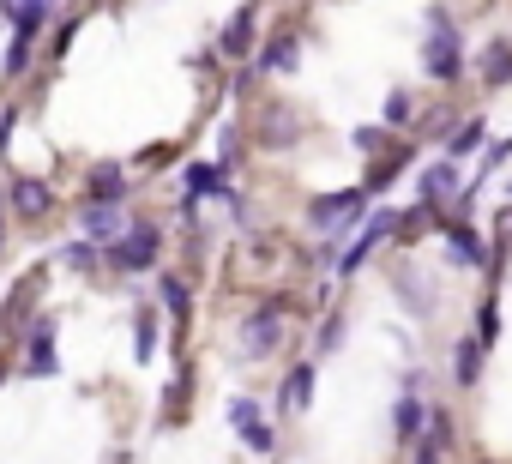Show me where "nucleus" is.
Segmentation results:
<instances>
[{
    "instance_id": "nucleus-31",
    "label": "nucleus",
    "mask_w": 512,
    "mask_h": 464,
    "mask_svg": "<svg viewBox=\"0 0 512 464\" xmlns=\"http://www.w3.org/2000/svg\"><path fill=\"white\" fill-rule=\"evenodd\" d=\"M386 133H392V127H356L350 145H356V151H386Z\"/></svg>"
},
{
    "instance_id": "nucleus-18",
    "label": "nucleus",
    "mask_w": 512,
    "mask_h": 464,
    "mask_svg": "<svg viewBox=\"0 0 512 464\" xmlns=\"http://www.w3.org/2000/svg\"><path fill=\"white\" fill-rule=\"evenodd\" d=\"M410 157H416L410 145H398V151L374 157V169H368V181H362V187H368V193H386V187H392L398 175H410Z\"/></svg>"
},
{
    "instance_id": "nucleus-24",
    "label": "nucleus",
    "mask_w": 512,
    "mask_h": 464,
    "mask_svg": "<svg viewBox=\"0 0 512 464\" xmlns=\"http://www.w3.org/2000/svg\"><path fill=\"white\" fill-rule=\"evenodd\" d=\"M157 338H163V332H157V314H151V308H133V356H139V362L157 356Z\"/></svg>"
},
{
    "instance_id": "nucleus-1",
    "label": "nucleus",
    "mask_w": 512,
    "mask_h": 464,
    "mask_svg": "<svg viewBox=\"0 0 512 464\" xmlns=\"http://www.w3.org/2000/svg\"><path fill=\"white\" fill-rule=\"evenodd\" d=\"M428 37H422V73L434 85H458L464 79V31H458V13H446L440 0L422 13Z\"/></svg>"
},
{
    "instance_id": "nucleus-6",
    "label": "nucleus",
    "mask_w": 512,
    "mask_h": 464,
    "mask_svg": "<svg viewBox=\"0 0 512 464\" xmlns=\"http://www.w3.org/2000/svg\"><path fill=\"white\" fill-rule=\"evenodd\" d=\"M416 205H452L458 193H464V175H458V157H434V163H422V175H416Z\"/></svg>"
},
{
    "instance_id": "nucleus-17",
    "label": "nucleus",
    "mask_w": 512,
    "mask_h": 464,
    "mask_svg": "<svg viewBox=\"0 0 512 464\" xmlns=\"http://www.w3.org/2000/svg\"><path fill=\"white\" fill-rule=\"evenodd\" d=\"M392 290L404 296L410 314H428V308H434V302H428V284H422V272H416V260H392Z\"/></svg>"
},
{
    "instance_id": "nucleus-30",
    "label": "nucleus",
    "mask_w": 512,
    "mask_h": 464,
    "mask_svg": "<svg viewBox=\"0 0 512 464\" xmlns=\"http://www.w3.org/2000/svg\"><path fill=\"white\" fill-rule=\"evenodd\" d=\"M476 338H482V344H494V338H500V308H494V302H482V308H476Z\"/></svg>"
},
{
    "instance_id": "nucleus-5",
    "label": "nucleus",
    "mask_w": 512,
    "mask_h": 464,
    "mask_svg": "<svg viewBox=\"0 0 512 464\" xmlns=\"http://www.w3.org/2000/svg\"><path fill=\"white\" fill-rule=\"evenodd\" d=\"M127 223H133L127 217V199H85L79 205V229H85V242H97V248H109Z\"/></svg>"
},
{
    "instance_id": "nucleus-4",
    "label": "nucleus",
    "mask_w": 512,
    "mask_h": 464,
    "mask_svg": "<svg viewBox=\"0 0 512 464\" xmlns=\"http://www.w3.org/2000/svg\"><path fill=\"white\" fill-rule=\"evenodd\" d=\"M368 187H344V193H320L314 205H308V223L320 229V236H344V229H362V217H368Z\"/></svg>"
},
{
    "instance_id": "nucleus-12",
    "label": "nucleus",
    "mask_w": 512,
    "mask_h": 464,
    "mask_svg": "<svg viewBox=\"0 0 512 464\" xmlns=\"http://www.w3.org/2000/svg\"><path fill=\"white\" fill-rule=\"evenodd\" d=\"M0 7H7V25L19 37H43V25L61 13V0H0Z\"/></svg>"
},
{
    "instance_id": "nucleus-14",
    "label": "nucleus",
    "mask_w": 512,
    "mask_h": 464,
    "mask_svg": "<svg viewBox=\"0 0 512 464\" xmlns=\"http://www.w3.org/2000/svg\"><path fill=\"white\" fill-rule=\"evenodd\" d=\"M308 404H314V362H296L284 374V386H278V410L284 416H302Z\"/></svg>"
},
{
    "instance_id": "nucleus-27",
    "label": "nucleus",
    "mask_w": 512,
    "mask_h": 464,
    "mask_svg": "<svg viewBox=\"0 0 512 464\" xmlns=\"http://www.w3.org/2000/svg\"><path fill=\"white\" fill-rule=\"evenodd\" d=\"M157 290H163V308H169V314H187V308H193V296H187V278L163 272V278H157Z\"/></svg>"
},
{
    "instance_id": "nucleus-7",
    "label": "nucleus",
    "mask_w": 512,
    "mask_h": 464,
    "mask_svg": "<svg viewBox=\"0 0 512 464\" xmlns=\"http://www.w3.org/2000/svg\"><path fill=\"white\" fill-rule=\"evenodd\" d=\"M7 205H13L25 223H43V217L55 211V187H49L43 175H13V181H7Z\"/></svg>"
},
{
    "instance_id": "nucleus-11",
    "label": "nucleus",
    "mask_w": 512,
    "mask_h": 464,
    "mask_svg": "<svg viewBox=\"0 0 512 464\" xmlns=\"http://www.w3.org/2000/svg\"><path fill=\"white\" fill-rule=\"evenodd\" d=\"M440 236H446V254H452V266H488V242L476 236V229H470L464 217L440 223Z\"/></svg>"
},
{
    "instance_id": "nucleus-25",
    "label": "nucleus",
    "mask_w": 512,
    "mask_h": 464,
    "mask_svg": "<svg viewBox=\"0 0 512 464\" xmlns=\"http://www.w3.org/2000/svg\"><path fill=\"white\" fill-rule=\"evenodd\" d=\"M482 139H488V127H482V121H458V127L446 133V151H440V157H470Z\"/></svg>"
},
{
    "instance_id": "nucleus-32",
    "label": "nucleus",
    "mask_w": 512,
    "mask_h": 464,
    "mask_svg": "<svg viewBox=\"0 0 512 464\" xmlns=\"http://www.w3.org/2000/svg\"><path fill=\"white\" fill-rule=\"evenodd\" d=\"M506 157H512V139H500V145H488V157H482V175H476V181H488V175H500V169H506Z\"/></svg>"
},
{
    "instance_id": "nucleus-20",
    "label": "nucleus",
    "mask_w": 512,
    "mask_h": 464,
    "mask_svg": "<svg viewBox=\"0 0 512 464\" xmlns=\"http://www.w3.org/2000/svg\"><path fill=\"white\" fill-rule=\"evenodd\" d=\"M31 55H37V37H19V31H13L7 55H0V79H25V73H31Z\"/></svg>"
},
{
    "instance_id": "nucleus-16",
    "label": "nucleus",
    "mask_w": 512,
    "mask_h": 464,
    "mask_svg": "<svg viewBox=\"0 0 512 464\" xmlns=\"http://www.w3.org/2000/svg\"><path fill=\"white\" fill-rule=\"evenodd\" d=\"M296 133H302V121H290V103H266V109H260V145H266V151L290 145Z\"/></svg>"
},
{
    "instance_id": "nucleus-34",
    "label": "nucleus",
    "mask_w": 512,
    "mask_h": 464,
    "mask_svg": "<svg viewBox=\"0 0 512 464\" xmlns=\"http://www.w3.org/2000/svg\"><path fill=\"white\" fill-rule=\"evenodd\" d=\"M506 193H512V181H506Z\"/></svg>"
},
{
    "instance_id": "nucleus-33",
    "label": "nucleus",
    "mask_w": 512,
    "mask_h": 464,
    "mask_svg": "<svg viewBox=\"0 0 512 464\" xmlns=\"http://www.w3.org/2000/svg\"><path fill=\"white\" fill-rule=\"evenodd\" d=\"M0 248H7V193H0Z\"/></svg>"
},
{
    "instance_id": "nucleus-22",
    "label": "nucleus",
    "mask_w": 512,
    "mask_h": 464,
    "mask_svg": "<svg viewBox=\"0 0 512 464\" xmlns=\"http://www.w3.org/2000/svg\"><path fill=\"white\" fill-rule=\"evenodd\" d=\"M91 199H127V169L121 163H97L91 169Z\"/></svg>"
},
{
    "instance_id": "nucleus-15",
    "label": "nucleus",
    "mask_w": 512,
    "mask_h": 464,
    "mask_svg": "<svg viewBox=\"0 0 512 464\" xmlns=\"http://www.w3.org/2000/svg\"><path fill=\"white\" fill-rule=\"evenodd\" d=\"M302 67V37L296 31H278L266 49H260V73H296Z\"/></svg>"
},
{
    "instance_id": "nucleus-21",
    "label": "nucleus",
    "mask_w": 512,
    "mask_h": 464,
    "mask_svg": "<svg viewBox=\"0 0 512 464\" xmlns=\"http://www.w3.org/2000/svg\"><path fill=\"white\" fill-rule=\"evenodd\" d=\"M380 121H386V127H398V133H410V127H416V97H410V91H386Z\"/></svg>"
},
{
    "instance_id": "nucleus-29",
    "label": "nucleus",
    "mask_w": 512,
    "mask_h": 464,
    "mask_svg": "<svg viewBox=\"0 0 512 464\" xmlns=\"http://www.w3.org/2000/svg\"><path fill=\"white\" fill-rule=\"evenodd\" d=\"M452 127H458V115H452V109H440V115H428V121H416L410 133H416V139H446Z\"/></svg>"
},
{
    "instance_id": "nucleus-9",
    "label": "nucleus",
    "mask_w": 512,
    "mask_h": 464,
    "mask_svg": "<svg viewBox=\"0 0 512 464\" xmlns=\"http://www.w3.org/2000/svg\"><path fill=\"white\" fill-rule=\"evenodd\" d=\"M55 338H61V320H55V314H37L31 344H25V350H31V356H25V374H31V380H43V374L61 368V362H55Z\"/></svg>"
},
{
    "instance_id": "nucleus-26",
    "label": "nucleus",
    "mask_w": 512,
    "mask_h": 464,
    "mask_svg": "<svg viewBox=\"0 0 512 464\" xmlns=\"http://www.w3.org/2000/svg\"><path fill=\"white\" fill-rule=\"evenodd\" d=\"M392 422H398V440H416V434H422V422H428V410H422V398H398V410H392Z\"/></svg>"
},
{
    "instance_id": "nucleus-3",
    "label": "nucleus",
    "mask_w": 512,
    "mask_h": 464,
    "mask_svg": "<svg viewBox=\"0 0 512 464\" xmlns=\"http://www.w3.org/2000/svg\"><path fill=\"white\" fill-rule=\"evenodd\" d=\"M157 254H163V229H157V223H127L121 236L103 248V266L121 272V278H139V272L157 266Z\"/></svg>"
},
{
    "instance_id": "nucleus-13",
    "label": "nucleus",
    "mask_w": 512,
    "mask_h": 464,
    "mask_svg": "<svg viewBox=\"0 0 512 464\" xmlns=\"http://www.w3.org/2000/svg\"><path fill=\"white\" fill-rule=\"evenodd\" d=\"M253 43H260V13H253V7H241L229 25H223V37H217V49L229 55V61H247L253 55Z\"/></svg>"
},
{
    "instance_id": "nucleus-23",
    "label": "nucleus",
    "mask_w": 512,
    "mask_h": 464,
    "mask_svg": "<svg viewBox=\"0 0 512 464\" xmlns=\"http://www.w3.org/2000/svg\"><path fill=\"white\" fill-rule=\"evenodd\" d=\"M61 266H67V272H79V278H91V272L103 266V248L79 236V242H67V248H61Z\"/></svg>"
},
{
    "instance_id": "nucleus-10",
    "label": "nucleus",
    "mask_w": 512,
    "mask_h": 464,
    "mask_svg": "<svg viewBox=\"0 0 512 464\" xmlns=\"http://www.w3.org/2000/svg\"><path fill=\"white\" fill-rule=\"evenodd\" d=\"M476 79H482V91H506L512 85V37H488L476 49Z\"/></svg>"
},
{
    "instance_id": "nucleus-19",
    "label": "nucleus",
    "mask_w": 512,
    "mask_h": 464,
    "mask_svg": "<svg viewBox=\"0 0 512 464\" xmlns=\"http://www.w3.org/2000/svg\"><path fill=\"white\" fill-rule=\"evenodd\" d=\"M452 350H458V356H452V380H458V386H476V380H482V356H488V344L470 332V338H458Z\"/></svg>"
},
{
    "instance_id": "nucleus-28",
    "label": "nucleus",
    "mask_w": 512,
    "mask_h": 464,
    "mask_svg": "<svg viewBox=\"0 0 512 464\" xmlns=\"http://www.w3.org/2000/svg\"><path fill=\"white\" fill-rule=\"evenodd\" d=\"M344 332H350V326H344V314H326V320H320V338H314V356H338Z\"/></svg>"
},
{
    "instance_id": "nucleus-2",
    "label": "nucleus",
    "mask_w": 512,
    "mask_h": 464,
    "mask_svg": "<svg viewBox=\"0 0 512 464\" xmlns=\"http://www.w3.org/2000/svg\"><path fill=\"white\" fill-rule=\"evenodd\" d=\"M284 314H290V296H266V302H253L241 314V356L247 362H266V356L284 350V338H290Z\"/></svg>"
},
{
    "instance_id": "nucleus-8",
    "label": "nucleus",
    "mask_w": 512,
    "mask_h": 464,
    "mask_svg": "<svg viewBox=\"0 0 512 464\" xmlns=\"http://www.w3.org/2000/svg\"><path fill=\"white\" fill-rule=\"evenodd\" d=\"M229 422H235V434L247 440V452H272V446H278V434H272L260 398H229Z\"/></svg>"
}]
</instances>
